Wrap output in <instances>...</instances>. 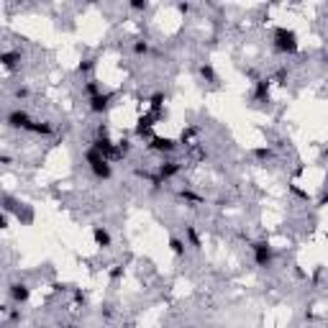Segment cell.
Instances as JSON below:
<instances>
[{"label":"cell","instance_id":"obj_6","mask_svg":"<svg viewBox=\"0 0 328 328\" xmlns=\"http://www.w3.org/2000/svg\"><path fill=\"white\" fill-rule=\"evenodd\" d=\"M151 151H159V154H172L177 149V141L175 139H167V136H154L151 144H149Z\"/></svg>","mask_w":328,"mask_h":328},{"label":"cell","instance_id":"obj_27","mask_svg":"<svg viewBox=\"0 0 328 328\" xmlns=\"http://www.w3.org/2000/svg\"><path fill=\"white\" fill-rule=\"evenodd\" d=\"M118 149H121V157H126V154L131 151V141H126V139H123L121 144H118Z\"/></svg>","mask_w":328,"mask_h":328},{"label":"cell","instance_id":"obj_29","mask_svg":"<svg viewBox=\"0 0 328 328\" xmlns=\"http://www.w3.org/2000/svg\"><path fill=\"white\" fill-rule=\"evenodd\" d=\"M121 275H123V267H113V269H111V277H113V279H118Z\"/></svg>","mask_w":328,"mask_h":328},{"label":"cell","instance_id":"obj_13","mask_svg":"<svg viewBox=\"0 0 328 328\" xmlns=\"http://www.w3.org/2000/svg\"><path fill=\"white\" fill-rule=\"evenodd\" d=\"M0 62H3V67H5V69H16V67H18V62H21V54H18V51H3Z\"/></svg>","mask_w":328,"mask_h":328},{"label":"cell","instance_id":"obj_8","mask_svg":"<svg viewBox=\"0 0 328 328\" xmlns=\"http://www.w3.org/2000/svg\"><path fill=\"white\" fill-rule=\"evenodd\" d=\"M8 293H11V300H13V303H18V305L26 303V300L31 297V290H29V285H23V282H13Z\"/></svg>","mask_w":328,"mask_h":328},{"label":"cell","instance_id":"obj_28","mask_svg":"<svg viewBox=\"0 0 328 328\" xmlns=\"http://www.w3.org/2000/svg\"><path fill=\"white\" fill-rule=\"evenodd\" d=\"M16 98H18V100L29 98V87H18V90H16Z\"/></svg>","mask_w":328,"mask_h":328},{"label":"cell","instance_id":"obj_14","mask_svg":"<svg viewBox=\"0 0 328 328\" xmlns=\"http://www.w3.org/2000/svg\"><path fill=\"white\" fill-rule=\"evenodd\" d=\"M269 98V80H257V90H254V100H267Z\"/></svg>","mask_w":328,"mask_h":328},{"label":"cell","instance_id":"obj_34","mask_svg":"<svg viewBox=\"0 0 328 328\" xmlns=\"http://www.w3.org/2000/svg\"><path fill=\"white\" fill-rule=\"evenodd\" d=\"M65 328H77V326H65Z\"/></svg>","mask_w":328,"mask_h":328},{"label":"cell","instance_id":"obj_22","mask_svg":"<svg viewBox=\"0 0 328 328\" xmlns=\"http://www.w3.org/2000/svg\"><path fill=\"white\" fill-rule=\"evenodd\" d=\"M254 157L259 162H269L272 159V149H254Z\"/></svg>","mask_w":328,"mask_h":328},{"label":"cell","instance_id":"obj_33","mask_svg":"<svg viewBox=\"0 0 328 328\" xmlns=\"http://www.w3.org/2000/svg\"><path fill=\"white\" fill-rule=\"evenodd\" d=\"M323 157H328V149H326V151H323Z\"/></svg>","mask_w":328,"mask_h":328},{"label":"cell","instance_id":"obj_20","mask_svg":"<svg viewBox=\"0 0 328 328\" xmlns=\"http://www.w3.org/2000/svg\"><path fill=\"white\" fill-rule=\"evenodd\" d=\"M93 67H95L93 59H82L80 67H77V72H80V75H87V72H93Z\"/></svg>","mask_w":328,"mask_h":328},{"label":"cell","instance_id":"obj_3","mask_svg":"<svg viewBox=\"0 0 328 328\" xmlns=\"http://www.w3.org/2000/svg\"><path fill=\"white\" fill-rule=\"evenodd\" d=\"M90 144H93L90 149H95L98 154H103L108 162H111V159H121V149H118V144H113L111 139H100V136H98V139H93Z\"/></svg>","mask_w":328,"mask_h":328},{"label":"cell","instance_id":"obj_18","mask_svg":"<svg viewBox=\"0 0 328 328\" xmlns=\"http://www.w3.org/2000/svg\"><path fill=\"white\" fill-rule=\"evenodd\" d=\"M85 93H87L90 98H98V95H103V90H100V85H98L95 80H90L87 85H85Z\"/></svg>","mask_w":328,"mask_h":328},{"label":"cell","instance_id":"obj_25","mask_svg":"<svg viewBox=\"0 0 328 328\" xmlns=\"http://www.w3.org/2000/svg\"><path fill=\"white\" fill-rule=\"evenodd\" d=\"M129 5L133 8V11H147V5H149V3H147V0H131Z\"/></svg>","mask_w":328,"mask_h":328},{"label":"cell","instance_id":"obj_12","mask_svg":"<svg viewBox=\"0 0 328 328\" xmlns=\"http://www.w3.org/2000/svg\"><path fill=\"white\" fill-rule=\"evenodd\" d=\"M93 239H95V244L98 246H103V249H108V246L113 244V239H111V233H108L103 226H95L93 229Z\"/></svg>","mask_w":328,"mask_h":328},{"label":"cell","instance_id":"obj_7","mask_svg":"<svg viewBox=\"0 0 328 328\" xmlns=\"http://www.w3.org/2000/svg\"><path fill=\"white\" fill-rule=\"evenodd\" d=\"M111 103H113V93H103L98 98H90V111L93 113H105L108 108H111Z\"/></svg>","mask_w":328,"mask_h":328},{"label":"cell","instance_id":"obj_15","mask_svg":"<svg viewBox=\"0 0 328 328\" xmlns=\"http://www.w3.org/2000/svg\"><path fill=\"white\" fill-rule=\"evenodd\" d=\"M169 249H172L175 257H185V241L177 239V236H172V239H169Z\"/></svg>","mask_w":328,"mask_h":328},{"label":"cell","instance_id":"obj_21","mask_svg":"<svg viewBox=\"0 0 328 328\" xmlns=\"http://www.w3.org/2000/svg\"><path fill=\"white\" fill-rule=\"evenodd\" d=\"M180 195L185 197L187 203H195V205H200V203H203V197H200V195H195V193H190V190H182Z\"/></svg>","mask_w":328,"mask_h":328},{"label":"cell","instance_id":"obj_31","mask_svg":"<svg viewBox=\"0 0 328 328\" xmlns=\"http://www.w3.org/2000/svg\"><path fill=\"white\" fill-rule=\"evenodd\" d=\"M75 300H77V303H85V293H80V290H77V293H75Z\"/></svg>","mask_w":328,"mask_h":328},{"label":"cell","instance_id":"obj_30","mask_svg":"<svg viewBox=\"0 0 328 328\" xmlns=\"http://www.w3.org/2000/svg\"><path fill=\"white\" fill-rule=\"evenodd\" d=\"M177 11H180V13H187V11H190V5H187V3H180V5H177Z\"/></svg>","mask_w":328,"mask_h":328},{"label":"cell","instance_id":"obj_19","mask_svg":"<svg viewBox=\"0 0 328 328\" xmlns=\"http://www.w3.org/2000/svg\"><path fill=\"white\" fill-rule=\"evenodd\" d=\"M185 233H187V241H190V244H193L195 249H197V246H200V236H197V231L193 229V226H187V229H185Z\"/></svg>","mask_w":328,"mask_h":328},{"label":"cell","instance_id":"obj_26","mask_svg":"<svg viewBox=\"0 0 328 328\" xmlns=\"http://www.w3.org/2000/svg\"><path fill=\"white\" fill-rule=\"evenodd\" d=\"M195 133H197L195 129H187V131H182V136H180V141H182V144H187V141H190V139H193V136H195Z\"/></svg>","mask_w":328,"mask_h":328},{"label":"cell","instance_id":"obj_2","mask_svg":"<svg viewBox=\"0 0 328 328\" xmlns=\"http://www.w3.org/2000/svg\"><path fill=\"white\" fill-rule=\"evenodd\" d=\"M87 164H90V169H93V175L98 180H111L113 177L111 162H108L103 154H98L95 149H87Z\"/></svg>","mask_w":328,"mask_h":328},{"label":"cell","instance_id":"obj_5","mask_svg":"<svg viewBox=\"0 0 328 328\" xmlns=\"http://www.w3.org/2000/svg\"><path fill=\"white\" fill-rule=\"evenodd\" d=\"M157 118H159V113H147V115H141L139 121H136V136H141V139H154L151 136V126L157 123Z\"/></svg>","mask_w":328,"mask_h":328},{"label":"cell","instance_id":"obj_23","mask_svg":"<svg viewBox=\"0 0 328 328\" xmlns=\"http://www.w3.org/2000/svg\"><path fill=\"white\" fill-rule=\"evenodd\" d=\"M290 193H293L295 197H300V200H308V193H305V190H300L297 185H290Z\"/></svg>","mask_w":328,"mask_h":328},{"label":"cell","instance_id":"obj_17","mask_svg":"<svg viewBox=\"0 0 328 328\" xmlns=\"http://www.w3.org/2000/svg\"><path fill=\"white\" fill-rule=\"evenodd\" d=\"M200 75H203V80H208V82H218L215 69H213L211 65H203V67H200Z\"/></svg>","mask_w":328,"mask_h":328},{"label":"cell","instance_id":"obj_4","mask_svg":"<svg viewBox=\"0 0 328 328\" xmlns=\"http://www.w3.org/2000/svg\"><path fill=\"white\" fill-rule=\"evenodd\" d=\"M254 251V262H257V267H269L272 259H275V251H272V246L267 241H257L251 246Z\"/></svg>","mask_w":328,"mask_h":328},{"label":"cell","instance_id":"obj_1","mask_svg":"<svg viewBox=\"0 0 328 328\" xmlns=\"http://www.w3.org/2000/svg\"><path fill=\"white\" fill-rule=\"evenodd\" d=\"M275 49L282 54H297V49H300L297 33L293 29H277L275 31Z\"/></svg>","mask_w":328,"mask_h":328},{"label":"cell","instance_id":"obj_32","mask_svg":"<svg viewBox=\"0 0 328 328\" xmlns=\"http://www.w3.org/2000/svg\"><path fill=\"white\" fill-rule=\"evenodd\" d=\"M0 226H3V229L8 226V213H3V215H0Z\"/></svg>","mask_w":328,"mask_h":328},{"label":"cell","instance_id":"obj_11","mask_svg":"<svg viewBox=\"0 0 328 328\" xmlns=\"http://www.w3.org/2000/svg\"><path fill=\"white\" fill-rule=\"evenodd\" d=\"M26 131H29V133H36V136H51V133H54V126L47 123V121H44V123L31 121L29 126H26Z\"/></svg>","mask_w":328,"mask_h":328},{"label":"cell","instance_id":"obj_24","mask_svg":"<svg viewBox=\"0 0 328 328\" xmlns=\"http://www.w3.org/2000/svg\"><path fill=\"white\" fill-rule=\"evenodd\" d=\"M133 51H136V54H147V51H149V44H147V41H136V44H133Z\"/></svg>","mask_w":328,"mask_h":328},{"label":"cell","instance_id":"obj_10","mask_svg":"<svg viewBox=\"0 0 328 328\" xmlns=\"http://www.w3.org/2000/svg\"><path fill=\"white\" fill-rule=\"evenodd\" d=\"M177 172H180V162L167 159V162H162V164H159V180H162V182H164V180L177 177Z\"/></svg>","mask_w":328,"mask_h":328},{"label":"cell","instance_id":"obj_16","mask_svg":"<svg viewBox=\"0 0 328 328\" xmlns=\"http://www.w3.org/2000/svg\"><path fill=\"white\" fill-rule=\"evenodd\" d=\"M164 100H167V98H164V93H154L151 95V113H159L162 111Z\"/></svg>","mask_w":328,"mask_h":328},{"label":"cell","instance_id":"obj_9","mask_svg":"<svg viewBox=\"0 0 328 328\" xmlns=\"http://www.w3.org/2000/svg\"><path fill=\"white\" fill-rule=\"evenodd\" d=\"M29 123H31V118H29L26 111H11L8 113V126H11V129H23L26 131Z\"/></svg>","mask_w":328,"mask_h":328}]
</instances>
